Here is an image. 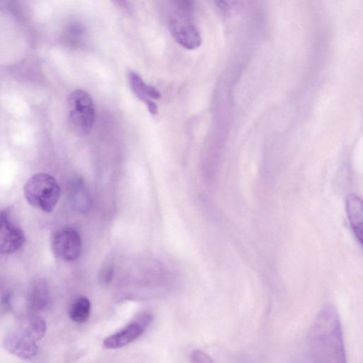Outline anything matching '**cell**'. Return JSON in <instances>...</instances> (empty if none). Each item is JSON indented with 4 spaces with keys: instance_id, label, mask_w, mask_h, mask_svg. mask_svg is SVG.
<instances>
[{
    "instance_id": "cell-1",
    "label": "cell",
    "mask_w": 363,
    "mask_h": 363,
    "mask_svg": "<svg viewBox=\"0 0 363 363\" xmlns=\"http://www.w3.org/2000/svg\"><path fill=\"white\" fill-rule=\"evenodd\" d=\"M308 347L313 363H347L341 320L333 304H324L313 321Z\"/></svg>"
},
{
    "instance_id": "cell-2",
    "label": "cell",
    "mask_w": 363,
    "mask_h": 363,
    "mask_svg": "<svg viewBox=\"0 0 363 363\" xmlns=\"http://www.w3.org/2000/svg\"><path fill=\"white\" fill-rule=\"evenodd\" d=\"M23 193L30 205L44 212L50 213L60 199V188L53 177L39 173L26 182Z\"/></svg>"
},
{
    "instance_id": "cell-3",
    "label": "cell",
    "mask_w": 363,
    "mask_h": 363,
    "mask_svg": "<svg viewBox=\"0 0 363 363\" xmlns=\"http://www.w3.org/2000/svg\"><path fill=\"white\" fill-rule=\"evenodd\" d=\"M177 10L169 23L170 33L173 38L182 47L188 50L196 49L201 45V38L191 19L194 10L193 2L177 1Z\"/></svg>"
},
{
    "instance_id": "cell-4",
    "label": "cell",
    "mask_w": 363,
    "mask_h": 363,
    "mask_svg": "<svg viewBox=\"0 0 363 363\" xmlns=\"http://www.w3.org/2000/svg\"><path fill=\"white\" fill-rule=\"evenodd\" d=\"M69 119L72 129L79 135H88L94 125L95 109L91 96L77 89L68 97Z\"/></svg>"
},
{
    "instance_id": "cell-5",
    "label": "cell",
    "mask_w": 363,
    "mask_h": 363,
    "mask_svg": "<svg viewBox=\"0 0 363 363\" xmlns=\"http://www.w3.org/2000/svg\"><path fill=\"white\" fill-rule=\"evenodd\" d=\"M152 315L143 312L136 315L130 323L103 341L106 349L113 350L124 347L139 337L152 320Z\"/></svg>"
},
{
    "instance_id": "cell-6",
    "label": "cell",
    "mask_w": 363,
    "mask_h": 363,
    "mask_svg": "<svg viewBox=\"0 0 363 363\" xmlns=\"http://www.w3.org/2000/svg\"><path fill=\"white\" fill-rule=\"evenodd\" d=\"M51 246L53 253L57 258L65 262L74 261L81 253L80 235L73 228H64L53 235Z\"/></svg>"
},
{
    "instance_id": "cell-7",
    "label": "cell",
    "mask_w": 363,
    "mask_h": 363,
    "mask_svg": "<svg viewBox=\"0 0 363 363\" xmlns=\"http://www.w3.org/2000/svg\"><path fill=\"white\" fill-rule=\"evenodd\" d=\"M26 237L22 228L6 211H0V254L16 252L23 245Z\"/></svg>"
},
{
    "instance_id": "cell-8",
    "label": "cell",
    "mask_w": 363,
    "mask_h": 363,
    "mask_svg": "<svg viewBox=\"0 0 363 363\" xmlns=\"http://www.w3.org/2000/svg\"><path fill=\"white\" fill-rule=\"evenodd\" d=\"M4 345L10 353L23 359H31L38 352L36 342L15 328L6 335Z\"/></svg>"
},
{
    "instance_id": "cell-9",
    "label": "cell",
    "mask_w": 363,
    "mask_h": 363,
    "mask_svg": "<svg viewBox=\"0 0 363 363\" xmlns=\"http://www.w3.org/2000/svg\"><path fill=\"white\" fill-rule=\"evenodd\" d=\"M14 328L36 342L45 335L46 323L41 317L31 313L21 318Z\"/></svg>"
},
{
    "instance_id": "cell-10",
    "label": "cell",
    "mask_w": 363,
    "mask_h": 363,
    "mask_svg": "<svg viewBox=\"0 0 363 363\" xmlns=\"http://www.w3.org/2000/svg\"><path fill=\"white\" fill-rule=\"evenodd\" d=\"M346 210L351 228L357 240L362 243L363 237V205L362 199L350 194L346 199Z\"/></svg>"
},
{
    "instance_id": "cell-11",
    "label": "cell",
    "mask_w": 363,
    "mask_h": 363,
    "mask_svg": "<svg viewBox=\"0 0 363 363\" xmlns=\"http://www.w3.org/2000/svg\"><path fill=\"white\" fill-rule=\"evenodd\" d=\"M50 302L48 286L42 281L34 283L28 290L27 306L30 311L38 313L45 310Z\"/></svg>"
},
{
    "instance_id": "cell-12",
    "label": "cell",
    "mask_w": 363,
    "mask_h": 363,
    "mask_svg": "<svg viewBox=\"0 0 363 363\" xmlns=\"http://www.w3.org/2000/svg\"><path fill=\"white\" fill-rule=\"evenodd\" d=\"M128 81L133 91L144 103L150 99H159L161 97L160 91L155 87L145 84L138 73L130 71Z\"/></svg>"
},
{
    "instance_id": "cell-13",
    "label": "cell",
    "mask_w": 363,
    "mask_h": 363,
    "mask_svg": "<svg viewBox=\"0 0 363 363\" xmlns=\"http://www.w3.org/2000/svg\"><path fill=\"white\" fill-rule=\"evenodd\" d=\"M90 311L89 300L84 296H79L72 301L68 309V314L73 321L82 323L89 318Z\"/></svg>"
},
{
    "instance_id": "cell-14",
    "label": "cell",
    "mask_w": 363,
    "mask_h": 363,
    "mask_svg": "<svg viewBox=\"0 0 363 363\" xmlns=\"http://www.w3.org/2000/svg\"><path fill=\"white\" fill-rule=\"evenodd\" d=\"M72 202L77 211L86 213L90 206L89 194L82 182L74 184L72 192Z\"/></svg>"
},
{
    "instance_id": "cell-15",
    "label": "cell",
    "mask_w": 363,
    "mask_h": 363,
    "mask_svg": "<svg viewBox=\"0 0 363 363\" xmlns=\"http://www.w3.org/2000/svg\"><path fill=\"white\" fill-rule=\"evenodd\" d=\"M191 363H214L211 357L200 350H193L189 356Z\"/></svg>"
},
{
    "instance_id": "cell-16",
    "label": "cell",
    "mask_w": 363,
    "mask_h": 363,
    "mask_svg": "<svg viewBox=\"0 0 363 363\" xmlns=\"http://www.w3.org/2000/svg\"><path fill=\"white\" fill-rule=\"evenodd\" d=\"M145 104L147 106V108L149 112L151 114L155 115L157 113V112H158L157 105L153 101L150 99L145 102Z\"/></svg>"
}]
</instances>
